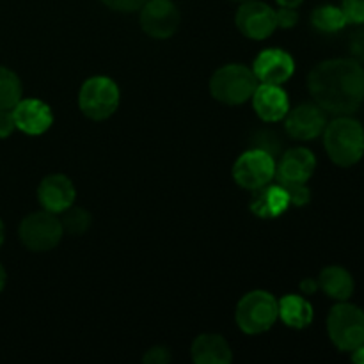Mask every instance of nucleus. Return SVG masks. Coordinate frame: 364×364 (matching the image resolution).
<instances>
[{
  "label": "nucleus",
  "mask_w": 364,
  "mask_h": 364,
  "mask_svg": "<svg viewBox=\"0 0 364 364\" xmlns=\"http://www.w3.org/2000/svg\"><path fill=\"white\" fill-rule=\"evenodd\" d=\"M287 191L288 198H290V205L294 206H304L309 203L311 192L306 187V183H281Z\"/></svg>",
  "instance_id": "b1692460"
},
{
  "label": "nucleus",
  "mask_w": 364,
  "mask_h": 364,
  "mask_svg": "<svg viewBox=\"0 0 364 364\" xmlns=\"http://www.w3.org/2000/svg\"><path fill=\"white\" fill-rule=\"evenodd\" d=\"M350 52L358 60L364 63V23L359 31H355L350 38Z\"/></svg>",
  "instance_id": "c756f323"
},
{
  "label": "nucleus",
  "mask_w": 364,
  "mask_h": 364,
  "mask_svg": "<svg viewBox=\"0 0 364 364\" xmlns=\"http://www.w3.org/2000/svg\"><path fill=\"white\" fill-rule=\"evenodd\" d=\"M109 9L117 11V13H134L144 6L148 0H102Z\"/></svg>",
  "instance_id": "a878e982"
},
{
  "label": "nucleus",
  "mask_w": 364,
  "mask_h": 364,
  "mask_svg": "<svg viewBox=\"0 0 364 364\" xmlns=\"http://www.w3.org/2000/svg\"><path fill=\"white\" fill-rule=\"evenodd\" d=\"M326 110L316 103H302L284 116V130L295 141H313L323 134Z\"/></svg>",
  "instance_id": "9b49d317"
},
{
  "label": "nucleus",
  "mask_w": 364,
  "mask_h": 364,
  "mask_svg": "<svg viewBox=\"0 0 364 364\" xmlns=\"http://www.w3.org/2000/svg\"><path fill=\"white\" fill-rule=\"evenodd\" d=\"M78 107L92 121H103L119 107V87L109 77L87 78L78 92Z\"/></svg>",
  "instance_id": "423d86ee"
},
{
  "label": "nucleus",
  "mask_w": 364,
  "mask_h": 364,
  "mask_svg": "<svg viewBox=\"0 0 364 364\" xmlns=\"http://www.w3.org/2000/svg\"><path fill=\"white\" fill-rule=\"evenodd\" d=\"M279 308V318L284 326L291 329H306L313 322V306L306 301L302 295H284L281 301H277Z\"/></svg>",
  "instance_id": "aec40b11"
},
{
  "label": "nucleus",
  "mask_w": 364,
  "mask_h": 364,
  "mask_svg": "<svg viewBox=\"0 0 364 364\" xmlns=\"http://www.w3.org/2000/svg\"><path fill=\"white\" fill-rule=\"evenodd\" d=\"M180 20V11L171 0H148L141 7V27L153 39L173 38Z\"/></svg>",
  "instance_id": "9d476101"
},
{
  "label": "nucleus",
  "mask_w": 364,
  "mask_h": 364,
  "mask_svg": "<svg viewBox=\"0 0 364 364\" xmlns=\"http://www.w3.org/2000/svg\"><path fill=\"white\" fill-rule=\"evenodd\" d=\"M6 283H7V274H6V269L2 267V263H0V291L6 288Z\"/></svg>",
  "instance_id": "72a5a7b5"
},
{
  "label": "nucleus",
  "mask_w": 364,
  "mask_h": 364,
  "mask_svg": "<svg viewBox=\"0 0 364 364\" xmlns=\"http://www.w3.org/2000/svg\"><path fill=\"white\" fill-rule=\"evenodd\" d=\"M290 198L283 185H265L252 196L251 212L262 219H276L290 208Z\"/></svg>",
  "instance_id": "a211bd4d"
},
{
  "label": "nucleus",
  "mask_w": 364,
  "mask_h": 364,
  "mask_svg": "<svg viewBox=\"0 0 364 364\" xmlns=\"http://www.w3.org/2000/svg\"><path fill=\"white\" fill-rule=\"evenodd\" d=\"M75 185L64 174H48L38 187V199L45 210L63 213L75 203Z\"/></svg>",
  "instance_id": "4468645a"
},
{
  "label": "nucleus",
  "mask_w": 364,
  "mask_h": 364,
  "mask_svg": "<svg viewBox=\"0 0 364 364\" xmlns=\"http://www.w3.org/2000/svg\"><path fill=\"white\" fill-rule=\"evenodd\" d=\"M252 109L267 123H276L284 119L290 110V100L281 85L258 84L252 95Z\"/></svg>",
  "instance_id": "dca6fc26"
},
{
  "label": "nucleus",
  "mask_w": 364,
  "mask_h": 364,
  "mask_svg": "<svg viewBox=\"0 0 364 364\" xmlns=\"http://www.w3.org/2000/svg\"><path fill=\"white\" fill-rule=\"evenodd\" d=\"M259 84L283 85L295 73V60L281 48H267L256 57L252 66Z\"/></svg>",
  "instance_id": "f8f14e48"
},
{
  "label": "nucleus",
  "mask_w": 364,
  "mask_h": 364,
  "mask_svg": "<svg viewBox=\"0 0 364 364\" xmlns=\"http://www.w3.org/2000/svg\"><path fill=\"white\" fill-rule=\"evenodd\" d=\"M279 7H290V9H297L304 0H276Z\"/></svg>",
  "instance_id": "2f4dec72"
},
{
  "label": "nucleus",
  "mask_w": 364,
  "mask_h": 364,
  "mask_svg": "<svg viewBox=\"0 0 364 364\" xmlns=\"http://www.w3.org/2000/svg\"><path fill=\"white\" fill-rule=\"evenodd\" d=\"M308 87L320 109L350 116L364 100V70L355 59L323 60L309 73Z\"/></svg>",
  "instance_id": "f257e3e1"
},
{
  "label": "nucleus",
  "mask_w": 364,
  "mask_h": 364,
  "mask_svg": "<svg viewBox=\"0 0 364 364\" xmlns=\"http://www.w3.org/2000/svg\"><path fill=\"white\" fill-rule=\"evenodd\" d=\"M352 361L358 364H364V345H361V347L355 348V350L352 352Z\"/></svg>",
  "instance_id": "473e14b6"
},
{
  "label": "nucleus",
  "mask_w": 364,
  "mask_h": 364,
  "mask_svg": "<svg viewBox=\"0 0 364 364\" xmlns=\"http://www.w3.org/2000/svg\"><path fill=\"white\" fill-rule=\"evenodd\" d=\"M313 27L322 32H338L348 23L343 9L336 6H320L311 14Z\"/></svg>",
  "instance_id": "412c9836"
},
{
  "label": "nucleus",
  "mask_w": 364,
  "mask_h": 364,
  "mask_svg": "<svg viewBox=\"0 0 364 364\" xmlns=\"http://www.w3.org/2000/svg\"><path fill=\"white\" fill-rule=\"evenodd\" d=\"M233 2H240L242 4V2H247V0H233Z\"/></svg>",
  "instance_id": "c9c22d12"
},
{
  "label": "nucleus",
  "mask_w": 364,
  "mask_h": 364,
  "mask_svg": "<svg viewBox=\"0 0 364 364\" xmlns=\"http://www.w3.org/2000/svg\"><path fill=\"white\" fill-rule=\"evenodd\" d=\"M327 333L338 350L354 352L364 345V311L347 301L340 302L327 316Z\"/></svg>",
  "instance_id": "39448f33"
},
{
  "label": "nucleus",
  "mask_w": 364,
  "mask_h": 364,
  "mask_svg": "<svg viewBox=\"0 0 364 364\" xmlns=\"http://www.w3.org/2000/svg\"><path fill=\"white\" fill-rule=\"evenodd\" d=\"M18 233H20L21 244L28 251L48 252L59 245L64 230L60 220L55 217V213L45 210V212H36L25 217L21 220Z\"/></svg>",
  "instance_id": "0eeeda50"
},
{
  "label": "nucleus",
  "mask_w": 364,
  "mask_h": 364,
  "mask_svg": "<svg viewBox=\"0 0 364 364\" xmlns=\"http://www.w3.org/2000/svg\"><path fill=\"white\" fill-rule=\"evenodd\" d=\"M191 355L196 364H230L233 361L230 343L220 334H201L196 338Z\"/></svg>",
  "instance_id": "f3484780"
},
{
  "label": "nucleus",
  "mask_w": 364,
  "mask_h": 364,
  "mask_svg": "<svg viewBox=\"0 0 364 364\" xmlns=\"http://www.w3.org/2000/svg\"><path fill=\"white\" fill-rule=\"evenodd\" d=\"M258 84L251 68L244 64H226L210 78V92L224 105H242L252 98Z\"/></svg>",
  "instance_id": "7ed1b4c3"
},
{
  "label": "nucleus",
  "mask_w": 364,
  "mask_h": 364,
  "mask_svg": "<svg viewBox=\"0 0 364 364\" xmlns=\"http://www.w3.org/2000/svg\"><path fill=\"white\" fill-rule=\"evenodd\" d=\"M235 23L245 38L262 41L270 38L277 28L276 11L259 0H247L238 7Z\"/></svg>",
  "instance_id": "1a4fd4ad"
},
{
  "label": "nucleus",
  "mask_w": 364,
  "mask_h": 364,
  "mask_svg": "<svg viewBox=\"0 0 364 364\" xmlns=\"http://www.w3.org/2000/svg\"><path fill=\"white\" fill-rule=\"evenodd\" d=\"M16 130L13 109H0V139H7Z\"/></svg>",
  "instance_id": "c85d7f7f"
},
{
  "label": "nucleus",
  "mask_w": 364,
  "mask_h": 364,
  "mask_svg": "<svg viewBox=\"0 0 364 364\" xmlns=\"http://www.w3.org/2000/svg\"><path fill=\"white\" fill-rule=\"evenodd\" d=\"M4 237H6V230H4V223L2 219H0V247H2L4 244Z\"/></svg>",
  "instance_id": "f704fd0d"
},
{
  "label": "nucleus",
  "mask_w": 364,
  "mask_h": 364,
  "mask_svg": "<svg viewBox=\"0 0 364 364\" xmlns=\"http://www.w3.org/2000/svg\"><path fill=\"white\" fill-rule=\"evenodd\" d=\"M142 361L146 364H167L171 361V352L166 347H153L146 352Z\"/></svg>",
  "instance_id": "cd10ccee"
},
{
  "label": "nucleus",
  "mask_w": 364,
  "mask_h": 364,
  "mask_svg": "<svg viewBox=\"0 0 364 364\" xmlns=\"http://www.w3.org/2000/svg\"><path fill=\"white\" fill-rule=\"evenodd\" d=\"M318 290V281L316 279H304L301 283V291L306 295H311Z\"/></svg>",
  "instance_id": "7c9ffc66"
},
{
  "label": "nucleus",
  "mask_w": 364,
  "mask_h": 364,
  "mask_svg": "<svg viewBox=\"0 0 364 364\" xmlns=\"http://www.w3.org/2000/svg\"><path fill=\"white\" fill-rule=\"evenodd\" d=\"M316 281H318L320 290H323V294L334 301H348L354 294V277L343 267H326Z\"/></svg>",
  "instance_id": "6ab92c4d"
},
{
  "label": "nucleus",
  "mask_w": 364,
  "mask_h": 364,
  "mask_svg": "<svg viewBox=\"0 0 364 364\" xmlns=\"http://www.w3.org/2000/svg\"><path fill=\"white\" fill-rule=\"evenodd\" d=\"M23 95L21 80L13 70L0 66V109H13Z\"/></svg>",
  "instance_id": "4be33fe9"
},
{
  "label": "nucleus",
  "mask_w": 364,
  "mask_h": 364,
  "mask_svg": "<svg viewBox=\"0 0 364 364\" xmlns=\"http://www.w3.org/2000/svg\"><path fill=\"white\" fill-rule=\"evenodd\" d=\"M279 318L277 299L270 291L255 290L245 294L237 304L235 320L245 334H262Z\"/></svg>",
  "instance_id": "20e7f679"
},
{
  "label": "nucleus",
  "mask_w": 364,
  "mask_h": 364,
  "mask_svg": "<svg viewBox=\"0 0 364 364\" xmlns=\"http://www.w3.org/2000/svg\"><path fill=\"white\" fill-rule=\"evenodd\" d=\"M341 9L347 16L348 23H364V0H343Z\"/></svg>",
  "instance_id": "393cba45"
},
{
  "label": "nucleus",
  "mask_w": 364,
  "mask_h": 364,
  "mask_svg": "<svg viewBox=\"0 0 364 364\" xmlns=\"http://www.w3.org/2000/svg\"><path fill=\"white\" fill-rule=\"evenodd\" d=\"M64 217L60 219V224H63V230L70 235H82L89 230L91 226V213L87 212L82 206H73L64 210Z\"/></svg>",
  "instance_id": "5701e85b"
},
{
  "label": "nucleus",
  "mask_w": 364,
  "mask_h": 364,
  "mask_svg": "<svg viewBox=\"0 0 364 364\" xmlns=\"http://www.w3.org/2000/svg\"><path fill=\"white\" fill-rule=\"evenodd\" d=\"M276 176V160L267 149L256 148L242 153L233 166V180L247 191H258Z\"/></svg>",
  "instance_id": "6e6552de"
},
{
  "label": "nucleus",
  "mask_w": 364,
  "mask_h": 364,
  "mask_svg": "<svg viewBox=\"0 0 364 364\" xmlns=\"http://www.w3.org/2000/svg\"><path fill=\"white\" fill-rule=\"evenodd\" d=\"M276 20H277V27H281V28L295 27L299 21L297 9H290V7H279V11H276Z\"/></svg>",
  "instance_id": "bb28decb"
},
{
  "label": "nucleus",
  "mask_w": 364,
  "mask_h": 364,
  "mask_svg": "<svg viewBox=\"0 0 364 364\" xmlns=\"http://www.w3.org/2000/svg\"><path fill=\"white\" fill-rule=\"evenodd\" d=\"M316 169V159L309 149L294 148L283 153L276 164V174L281 183H308Z\"/></svg>",
  "instance_id": "2eb2a0df"
},
{
  "label": "nucleus",
  "mask_w": 364,
  "mask_h": 364,
  "mask_svg": "<svg viewBox=\"0 0 364 364\" xmlns=\"http://www.w3.org/2000/svg\"><path fill=\"white\" fill-rule=\"evenodd\" d=\"M323 146L336 166H355L364 155L363 124L348 116H338L323 128Z\"/></svg>",
  "instance_id": "f03ea898"
},
{
  "label": "nucleus",
  "mask_w": 364,
  "mask_h": 364,
  "mask_svg": "<svg viewBox=\"0 0 364 364\" xmlns=\"http://www.w3.org/2000/svg\"><path fill=\"white\" fill-rule=\"evenodd\" d=\"M14 123L18 130L27 135H41L52 127L53 114L45 102L36 98L20 100L13 107Z\"/></svg>",
  "instance_id": "ddd939ff"
}]
</instances>
